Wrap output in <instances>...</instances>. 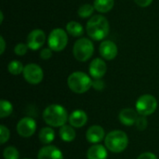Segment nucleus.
<instances>
[{
  "label": "nucleus",
  "mask_w": 159,
  "mask_h": 159,
  "mask_svg": "<svg viewBox=\"0 0 159 159\" xmlns=\"http://www.w3.org/2000/svg\"><path fill=\"white\" fill-rule=\"evenodd\" d=\"M86 30L88 35L95 40L101 41L103 40L110 32V24L108 20L102 15H94L92 16L86 25Z\"/></svg>",
  "instance_id": "obj_1"
},
{
  "label": "nucleus",
  "mask_w": 159,
  "mask_h": 159,
  "mask_svg": "<svg viewBox=\"0 0 159 159\" xmlns=\"http://www.w3.org/2000/svg\"><path fill=\"white\" fill-rule=\"evenodd\" d=\"M43 119L48 125L53 128H58L64 126L69 119V116L63 106L60 104H51L44 110Z\"/></svg>",
  "instance_id": "obj_2"
},
{
  "label": "nucleus",
  "mask_w": 159,
  "mask_h": 159,
  "mask_svg": "<svg viewBox=\"0 0 159 159\" xmlns=\"http://www.w3.org/2000/svg\"><path fill=\"white\" fill-rule=\"evenodd\" d=\"M105 147L113 153H122L129 144L128 135L122 130H113L104 139Z\"/></svg>",
  "instance_id": "obj_3"
},
{
  "label": "nucleus",
  "mask_w": 159,
  "mask_h": 159,
  "mask_svg": "<svg viewBox=\"0 0 159 159\" xmlns=\"http://www.w3.org/2000/svg\"><path fill=\"white\" fill-rule=\"evenodd\" d=\"M92 82L89 75L83 72H74L67 79L69 89L77 94H82L89 90L92 87Z\"/></svg>",
  "instance_id": "obj_4"
},
{
  "label": "nucleus",
  "mask_w": 159,
  "mask_h": 159,
  "mask_svg": "<svg viewBox=\"0 0 159 159\" xmlns=\"http://www.w3.org/2000/svg\"><path fill=\"white\" fill-rule=\"evenodd\" d=\"M94 53V45L87 37H81L75 41L73 47V54L76 61L84 62L89 61Z\"/></svg>",
  "instance_id": "obj_5"
},
{
  "label": "nucleus",
  "mask_w": 159,
  "mask_h": 159,
  "mask_svg": "<svg viewBox=\"0 0 159 159\" xmlns=\"http://www.w3.org/2000/svg\"><path fill=\"white\" fill-rule=\"evenodd\" d=\"M67 34L68 33L61 28L53 29L49 33V35L48 37V48L56 52H60L63 50L68 44Z\"/></svg>",
  "instance_id": "obj_6"
},
{
  "label": "nucleus",
  "mask_w": 159,
  "mask_h": 159,
  "mask_svg": "<svg viewBox=\"0 0 159 159\" xmlns=\"http://www.w3.org/2000/svg\"><path fill=\"white\" fill-rule=\"evenodd\" d=\"M157 108V99L150 94L141 96L136 102V111L140 116H148L153 115Z\"/></svg>",
  "instance_id": "obj_7"
},
{
  "label": "nucleus",
  "mask_w": 159,
  "mask_h": 159,
  "mask_svg": "<svg viewBox=\"0 0 159 159\" xmlns=\"http://www.w3.org/2000/svg\"><path fill=\"white\" fill-rule=\"evenodd\" d=\"M22 74L24 79L32 85L39 84L44 77L42 68L35 63H28L27 65H25Z\"/></svg>",
  "instance_id": "obj_8"
},
{
  "label": "nucleus",
  "mask_w": 159,
  "mask_h": 159,
  "mask_svg": "<svg viewBox=\"0 0 159 159\" xmlns=\"http://www.w3.org/2000/svg\"><path fill=\"white\" fill-rule=\"evenodd\" d=\"M47 36L43 30L41 29H34L31 31L27 36V46L32 50H37L41 48L45 42H46Z\"/></svg>",
  "instance_id": "obj_9"
},
{
  "label": "nucleus",
  "mask_w": 159,
  "mask_h": 159,
  "mask_svg": "<svg viewBox=\"0 0 159 159\" xmlns=\"http://www.w3.org/2000/svg\"><path fill=\"white\" fill-rule=\"evenodd\" d=\"M36 123L32 117H23L17 124V132L23 138H29L34 134Z\"/></svg>",
  "instance_id": "obj_10"
},
{
  "label": "nucleus",
  "mask_w": 159,
  "mask_h": 159,
  "mask_svg": "<svg viewBox=\"0 0 159 159\" xmlns=\"http://www.w3.org/2000/svg\"><path fill=\"white\" fill-rule=\"evenodd\" d=\"M99 51H100L101 56L104 60L111 61V60H114L117 56L118 48L115 42L111 40H104L101 43Z\"/></svg>",
  "instance_id": "obj_11"
},
{
  "label": "nucleus",
  "mask_w": 159,
  "mask_h": 159,
  "mask_svg": "<svg viewBox=\"0 0 159 159\" xmlns=\"http://www.w3.org/2000/svg\"><path fill=\"white\" fill-rule=\"evenodd\" d=\"M106 70H107L106 63L101 58L94 59L90 62L89 67V75L94 79H101L102 76H104V75L106 74Z\"/></svg>",
  "instance_id": "obj_12"
},
{
  "label": "nucleus",
  "mask_w": 159,
  "mask_h": 159,
  "mask_svg": "<svg viewBox=\"0 0 159 159\" xmlns=\"http://www.w3.org/2000/svg\"><path fill=\"white\" fill-rule=\"evenodd\" d=\"M37 159H64L62 152L53 145H45L42 147L38 154Z\"/></svg>",
  "instance_id": "obj_13"
},
{
  "label": "nucleus",
  "mask_w": 159,
  "mask_h": 159,
  "mask_svg": "<svg viewBox=\"0 0 159 159\" xmlns=\"http://www.w3.org/2000/svg\"><path fill=\"white\" fill-rule=\"evenodd\" d=\"M105 131L104 129L101 127V126H91L90 128H89V129L87 130L86 133V138L87 141L90 143H94L97 144L99 143H101L102 140L105 139Z\"/></svg>",
  "instance_id": "obj_14"
},
{
  "label": "nucleus",
  "mask_w": 159,
  "mask_h": 159,
  "mask_svg": "<svg viewBox=\"0 0 159 159\" xmlns=\"http://www.w3.org/2000/svg\"><path fill=\"white\" fill-rule=\"evenodd\" d=\"M138 113L136 110L131 108H125L119 113L118 118L120 122L125 126H132L136 123L138 118Z\"/></svg>",
  "instance_id": "obj_15"
},
{
  "label": "nucleus",
  "mask_w": 159,
  "mask_h": 159,
  "mask_svg": "<svg viewBox=\"0 0 159 159\" xmlns=\"http://www.w3.org/2000/svg\"><path fill=\"white\" fill-rule=\"evenodd\" d=\"M69 123L72 127L79 129L85 126L88 122V116L82 110H75L69 116Z\"/></svg>",
  "instance_id": "obj_16"
},
{
  "label": "nucleus",
  "mask_w": 159,
  "mask_h": 159,
  "mask_svg": "<svg viewBox=\"0 0 159 159\" xmlns=\"http://www.w3.org/2000/svg\"><path fill=\"white\" fill-rule=\"evenodd\" d=\"M107 149L102 144H93L87 152L88 159H107Z\"/></svg>",
  "instance_id": "obj_17"
},
{
  "label": "nucleus",
  "mask_w": 159,
  "mask_h": 159,
  "mask_svg": "<svg viewBox=\"0 0 159 159\" xmlns=\"http://www.w3.org/2000/svg\"><path fill=\"white\" fill-rule=\"evenodd\" d=\"M66 32L73 37H80L84 34V28L81 23L71 20L66 24Z\"/></svg>",
  "instance_id": "obj_18"
},
{
  "label": "nucleus",
  "mask_w": 159,
  "mask_h": 159,
  "mask_svg": "<svg viewBox=\"0 0 159 159\" xmlns=\"http://www.w3.org/2000/svg\"><path fill=\"white\" fill-rule=\"evenodd\" d=\"M60 137L63 142L70 143L73 142L75 139V128L72 127L71 125H64L61 127L60 131H59Z\"/></svg>",
  "instance_id": "obj_19"
},
{
  "label": "nucleus",
  "mask_w": 159,
  "mask_h": 159,
  "mask_svg": "<svg viewBox=\"0 0 159 159\" xmlns=\"http://www.w3.org/2000/svg\"><path fill=\"white\" fill-rule=\"evenodd\" d=\"M115 5V0H94L93 6L95 10L100 13L109 12Z\"/></svg>",
  "instance_id": "obj_20"
},
{
  "label": "nucleus",
  "mask_w": 159,
  "mask_h": 159,
  "mask_svg": "<svg viewBox=\"0 0 159 159\" xmlns=\"http://www.w3.org/2000/svg\"><path fill=\"white\" fill-rule=\"evenodd\" d=\"M38 137L43 144H49L55 139V132L51 128H43L39 131Z\"/></svg>",
  "instance_id": "obj_21"
},
{
  "label": "nucleus",
  "mask_w": 159,
  "mask_h": 159,
  "mask_svg": "<svg viewBox=\"0 0 159 159\" xmlns=\"http://www.w3.org/2000/svg\"><path fill=\"white\" fill-rule=\"evenodd\" d=\"M7 70L8 72L13 75H20L21 73H23V70H24V66L22 65V63L20 61H17V60H14V61H11L8 65H7Z\"/></svg>",
  "instance_id": "obj_22"
},
{
  "label": "nucleus",
  "mask_w": 159,
  "mask_h": 159,
  "mask_svg": "<svg viewBox=\"0 0 159 159\" xmlns=\"http://www.w3.org/2000/svg\"><path fill=\"white\" fill-rule=\"evenodd\" d=\"M94 10H95V7H94L93 5L84 4V5H82V6L79 7V8L77 10V13H78V16L80 18L86 19V18L91 17L92 14L94 13Z\"/></svg>",
  "instance_id": "obj_23"
},
{
  "label": "nucleus",
  "mask_w": 159,
  "mask_h": 159,
  "mask_svg": "<svg viewBox=\"0 0 159 159\" xmlns=\"http://www.w3.org/2000/svg\"><path fill=\"white\" fill-rule=\"evenodd\" d=\"M12 111H13L12 104L7 100H4V99L1 100V102H0V117L5 118V117L10 116Z\"/></svg>",
  "instance_id": "obj_24"
},
{
  "label": "nucleus",
  "mask_w": 159,
  "mask_h": 159,
  "mask_svg": "<svg viewBox=\"0 0 159 159\" xmlns=\"http://www.w3.org/2000/svg\"><path fill=\"white\" fill-rule=\"evenodd\" d=\"M3 157H4L5 159H19L20 154H19V151L15 147H13V146H7L4 150Z\"/></svg>",
  "instance_id": "obj_25"
},
{
  "label": "nucleus",
  "mask_w": 159,
  "mask_h": 159,
  "mask_svg": "<svg viewBox=\"0 0 159 159\" xmlns=\"http://www.w3.org/2000/svg\"><path fill=\"white\" fill-rule=\"evenodd\" d=\"M9 136H10L9 129L6 126L1 125L0 126V143L4 144L5 143H7L9 140Z\"/></svg>",
  "instance_id": "obj_26"
},
{
  "label": "nucleus",
  "mask_w": 159,
  "mask_h": 159,
  "mask_svg": "<svg viewBox=\"0 0 159 159\" xmlns=\"http://www.w3.org/2000/svg\"><path fill=\"white\" fill-rule=\"evenodd\" d=\"M28 46L24 43H18L14 48V53L18 56H23L28 51Z\"/></svg>",
  "instance_id": "obj_27"
},
{
  "label": "nucleus",
  "mask_w": 159,
  "mask_h": 159,
  "mask_svg": "<svg viewBox=\"0 0 159 159\" xmlns=\"http://www.w3.org/2000/svg\"><path fill=\"white\" fill-rule=\"evenodd\" d=\"M135 125H136V127H137V129H138L139 130H144V129L147 128V125H148L146 117L143 116H138Z\"/></svg>",
  "instance_id": "obj_28"
},
{
  "label": "nucleus",
  "mask_w": 159,
  "mask_h": 159,
  "mask_svg": "<svg viewBox=\"0 0 159 159\" xmlns=\"http://www.w3.org/2000/svg\"><path fill=\"white\" fill-rule=\"evenodd\" d=\"M52 49L49 48H45L40 51V58L42 60H49L52 57Z\"/></svg>",
  "instance_id": "obj_29"
},
{
  "label": "nucleus",
  "mask_w": 159,
  "mask_h": 159,
  "mask_svg": "<svg viewBox=\"0 0 159 159\" xmlns=\"http://www.w3.org/2000/svg\"><path fill=\"white\" fill-rule=\"evenodd\" d=\"M92 87L96 89V90H102L104 88V82L102 79H95L92 82Z\"/></svg>",
  "instance_id": "obj_30"
},
{
  "label": "nucleus",
  "mask_w": 159,
  "mask_h": 159,
  "mask_svg": "<svg viewBox=\"0 0 159 159\" xmlns=\"http://www.w3.org/2000/svg\"><path fill=\"white\" fill-rule=\"evenodd\" d=\"M137 159H157V156L151 152H145L143 153L142 155H140Z\"/></svg>",
  "instance_id": "obj_31"
},
{
  "label": "nucleus",
  "mask_w": 159,
  "mask_h": 159,
  "mask_svg": "<svg viewBox=\"0 0 159 159\" xmlns=\"http://www.w3.org/2000/svg\"><path fill=\"white\" fill-rule=\"evenodd\" d=\"M134 2L141 7H147L152 4L153 0H134Z\"/></svg>",
  "instance_id": "obj_32"
},
{
  "label": "nucleus",
  "mask_w": 159,
  "mask_h": 159,
  "mask_svg": "<svg viewBox=\"0 0 159 159\" xmlns=\"http://www.w3.org/2000/svg\"><path fill=\"white\" fill-rule=\"evenodd\" d=\"M6 49V42L3 36H0V54L2 55Z\"/></svg>",
  "instance_id": "obj_33"
},
{
  "label": "nucleus",
  "mask_w": 159,
  "mask_h": 159,
  "mask_svg": "<svg viewBox=\"0 0 159 159\" xmlns=\"http://www.w3.org/2000/svg\"><path fill=\"white\" fill-rule=\"evenodd\" d=\"M3 20H4V14H3V12L1 11V12H0V23H2Z\"/></svg>",
  "instance_id": "obj_34"
},
{
  "label": "nucleus",
  "mask_w": 159,
  "mask_h": 159,
  "mask_svg": "<svg viewBox=\"0 0 159 159\" xmlns=\"http://www.w3.org/2000/svg\"><path fill=\"white\" fill-rule=\"evenodd\" d=\"M23 159H30V158H23Z\"/></svg>",
  "instance_id": "obj_35"
}]
</instances>
